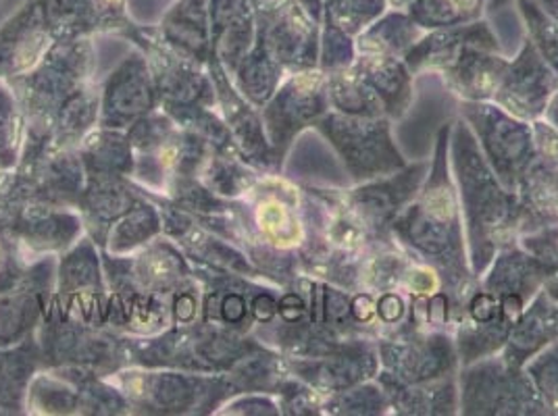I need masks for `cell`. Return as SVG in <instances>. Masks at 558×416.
<instances>
[{
  "label": "cell",
  "instance_id": "7c38bea8",
  "mask_svg": "<svg viewBox=\"0 0 558 416\" xmlns=\"http://www.w3.org/2000/svg\"><path fill=\"white\" fill-rule=\"evenodd\" d=\"M557 340L558 304L542 287L530 310H525L521 321L514 325L507 344L502 347V360L521 369L534 354Z\"/></svg>",
  "mask_w": 558,
  "mask_h": 416
},
{
  "label": "cell",
  "instance_id": "9c48e42d",
  "mask_svg": "<svg viewBox=\"0 0 558 416\" xmlns=\"http://www.w3.org/2000/svg\"><path fill=\"white\" fill-rule=\"evenodd\" d=\"M555 267L557 262L532 255L525 248L507 246L494 256L492 271L482 287L496 296L519 294L530 302L553 276Z\"/></svg>",
  "mask_w": 558,
  "mask_h": 416
},
{
  "label": "cell",
  "instance_id": "ba28073f",
  "mask_svg": "<svg viewBox=\"0 0 558 416\" xmlns=\"http://www.w3.org/2000/svg\"><path fill=\"white\" fill-rule=\"evenodd\" d=\"M557 88V71L544 61L534 42H527L505 73L494 102L521 121H537Z\"/></svg>",
  "mask_w": 558,
  "mask_h": 416
},
{
  "label": "cell",
  "instance_id": "44dd1931",
  "mask_svg": "<svg viewBox=\"0 0 558 416\" xmlns=\"http://www.w3.org/2000/svg\"><path fill=\"white\" fill-rule=\"evenodd\" d=\"M375 308H377L379 321L384 325L400 323L404 319V313H407L404 302L395 292H384L375 302Z\"/></svg>",
  "mask_w": 558,
  "mask_h": 416
},
{
  "label": "cell",
  "instance_id": "7a4b0ae2",
  "mask_svg": "<svg viewBox=\"0 0 558 416\" xmlns=\"http://www.w3.org/2000/svg\"><path fill=\"white\" fill-rule=\"evenodd\" d=\"M452 167L469 242V267L484 276L498 250L512 246L523 232L525 208L517 192H509L496 178L471 127L459 121L450 142Z\"/></svg>",
  "mask_w": 558,
  "mask_h": 416
},
{
  "label": "cell",
  "instance_id": "d6986e66",
  "mask_svg": "<svg viewBox=\"0 0 558 416\" xmlns=\"http://www.w3.org/2000/svg\"><path fill=\"white\" fill-rule=\"evenodd\" d=\"M523 248L532 255L553 260L558 256V223L555 225H544L537 228L534 232L523 235Z\"/></svg>",
  "mask_w": 558,
  "mask_h": 416
},
{
  "label": "cell",
  "instance_id": "8fae6325",
  "mask_svg": "<svg viewBox=\"0 0 558 416\" xmlns=\"http://www.w3.org/2000/svg\"><path fill=\"white\" fill-rule=\"evenodd\" d=\"M352 68L377 94L386 115L400 119L409 111L413 100V77L404 61H398L395 54L363 52L359 59H354Z\"/></svg>",
  "mask_w": 558,
  "mask_h": 416
},
{
  "label": "cell",
  "instance_id": "ffe728a7",
  "mask_svg": "<svg viewBox=\"0 0 558 416\" xmlns=\"http://www.w3.org/2000/svg\"><path fill=\"white\" fill-rule=\"evenodd\" d=\"M534 136L535 146H537V155H539V161H544L546 164H553V167H558L557 132H555L548 123L534 121Z\"/></svg>",
  "mask_w": 558,
  "mask_h": 416
},
{
  "label": "cell",
  "instance_id": "5bb4252c",
  "mask_svg": "<svg viewBox=\"0 0 558 416\" xmlns=\"http://www.w3.org/2000/svg\"><path fill=\"white\" fill-rule=\"evenodd\" d=\"M329 102L349 115H386L377 94L363 82L356 70L349 65L344 70L333 71L327 82Z\"/></svg>",
  "mask_w": 558,
  "mask_h": 416
},
{
  "label": "cell",
  "instance_id": "30bf717a",
  "mask_svg": "<svg viewBox=\"0 0 558 416\" xmlns=\"http://www.w3.org/2000/svg\"><path fill=\"white\" fill-rule=\"evenodd\" d=\"M377 383L398 415H454L459 408V392L452 375L411 386L381 370L377 372Z\"/></svg>",
  "mask_w": 558,
  "mask_h": 416
},
{
  "label": "cell",
  "instance_id": "4fadbf2b",
  "mask_svg": "<svg viewBox=\"0 0 558 416\" xmlns=\"http://www.w3.org/2000/svg\"><path fill=\"white\" fill-rule=\"evenodd\" d=\"M517 194L525 208L523 230L534 232L558 223V167L537 159L521 180Z\"/></svg>",
  "mask_w": 558,
  "mask_h": 416
},
{
  "label": "cell",
  "instance_id": "d4e9b609",
  "mask_svg": "<svg viewBox=\"0 0 558 416\" xmlns=\"http://www.w3.org/2000/svg\"><path fill=\"white\" fill-rule=\"evenodd\" d=\"M544 115H546L548 125H550V127H553V130L558 134V88L555 90V94L550 96V100H548V105H546Z\"/></svg>",
  "mask_w": 558,
  "mask_h": 416
},
{
  "label": "cell",
  "instance_id": "2e32d148",
  "mask_svg": "<svg viewBox=\"0 0 558 416\" xmlns=\"http://www.w3.org/2000/svg\"><path fill=\"white\" fill-rule=\"evenodd\" d=\"M525 365V372L534 381L548 415H558V340Z\"/></svg>",
  "mask_w": 558,
  "mask_h": 416
},
{
  "label": "cell",
  "instance_id": "e0dca14e",
  "mask_svg": "<svg viewBox=\"0 0 558 416\" xmlns=\"http://www.w3.org/2000/svg\"><path fill=\"white\" fill-rule=\"evenodd\" d=\"M415 29L402 22H386L365 34L359 42V50L363 52H381V54H398L409 52L413 48Z\"/></svg>",
  "mask_w": 558,
  "mask_h": 416
},
{
  "label": "cell",
  "instance_id": "8992f818",
  "mask_svg": "<svg viewBox=\"0 0 558 416\" xmlns=\"http://www.w3.org/2000/svg\"><path fill=\"white\" fill-rule=\"evenodd\" d=\"M427 169V162H418L413 167H404V171L400 169L398 175L392 173L386 178H377L372 184L347 192L338 207V217H342L375 244L392 242V223L400 210L413 203V198L417 196Z\"/></svg>",
  "mask_w": 558,
  "mask_h": 416
},
{
  "label": "cell",
  "instance_id": "9a60e30c",
  "mask_svg": "<svg viewBox=\"0 0 558 416\" xmlns=\"http://www.w3.org/2000/svg\"><path fill=\"white\" fill-rule=\"evenodd\" d=\"M390 402L381 386L359 383L344 392L333 393L327 402V413L331 415H386Z\"/></svg>",
  "mask_w": 558,
  "mask_h": 416
},
{
  "label": "cell",
  "instance_id": "ac0fdd59",
  "mask_svg": "<svg viewBox=\"0 0 558 416\" xmlns=\"http://www.w3.org/2000/svg\"><path fill=\"white\" fill-rule=\"evenodd\" d=\"M530 29L534 38V47L544 57V61L558 73V27L544 20L542 15L532 13Z\"/></svg>",
  "mask_w": 558,
  "mask_h": 416
},
{
  "label": "cell",
  "instance_id": "52a82bcc",
  "mask_svg": "<svg viewBox=\"0 0 558 416\" xmlns=\"http://www.w3.org/2000/svg\"><path fill=\"white\" fill-rule=\"evenodd\" d=\"M384 370L402 383H427L450 377L459 354L440 331H392L377 342Z\"/></svg>",
  "mask_w": 558,
  "mask_h": 416
},
{
  "label": "cell",
  "instance_id": "3957f363",
  "mask_svg": "<svg viewBox=\"0 0 558 416\" xmlns=\"http://www.w3.org/2000/svg\"><path fill=\"white\" fill-rule=\"evenodd\" d=\"M461 113L480 139V148L500 184L517 192L530 167L539 159L534 127L502 107L489 105V100H465Z\"/></svg>",
  "mask_w": 558,
  "mask_h": 416
},
{
  "label": "cell",
  "instance_id": "4316f807",
  "mask_svg": "<svg viewBox=\"0 0 558 416\" xmlns=\"http://www.w3.org/2000/svg\"><path fill=\"white\" fill-rule=\"evenodd\" d=\"M553 260H558V256H555V258H553Z\"/></svg>",
  "mask_w": 558,
  "mask_h": 416
},
{
  "label": "cell",
  "instance_id": "7402d4cb",
  "mask_svg": "<svg viewBox=\"0 0 558 416\" xmlns=\"http://www.w3.org/2000/svg\"><path fill=\"white\" fill-rule=\"evenodd\" d=\"M350 310H352V317L354 321L363 327H372V321L377 317V308H375V302L369 292H361L356 296L350 298Z\"/></svg>",
  "mask_w": 558,
  "mask_h": 416
},
{
  "label": "cell",
  "instance_id": "603a6c76",
  "mask_svg": "<svg viewBox=\"0 0 558 416\" xmlns=\"http://www.w3.org/2000/svg\"><path fill=\"white\" fill-rule=\"evenodd\" d=\"M304 310H306V306H304L303 298L296 294H288L279 302V313L288 323L299 321L303 317Z\"/></svg>",
  "mask_w": 558,
  "mask_h": 416
},
{
  "label": "cell",
  "instance_id": "5b68a950",
  "mask_svg": "<svg viewBox=\"0 0 558 416\" xmlns=\"http://www.w3.org/2000/svg\"><path fill=\"white\" fill-rule=\"evenodd\" d=\"M319 130L333 144L354 182H372L407 167L392 144L386 115L331 113L319 121Z\"/></svg>",
  "mask_w": 558,
  "mask_h": 416
},
{
  "label": "cell",
  "instance_id": "cb8c5ba5",
  "mask_svg": "<svg viewBox=\"0 0 558 416\" xmlns=\"http://www.w3.org/2000/svg\"><path fill=\"white\" fill-rule=\"evenodd\" d=\"M278 304L276 301L271 298V296H258L255 301V306H253V310H255V317L258 321H271L274 319V315L278 313Z\"/></svg>",
  "mask_w": 558,
  "mask_h": 416
},
{
  "label": "cell",
  "instance_id": "484cf974",
  "mask_svg": "<svg viewBox=\"0 0 558 416\" xmlns=\"http://www.w3.org/2000/svg\"><path fill=\"white\" fill-rule=\"evenodd\" d=\"M553 262H557V267H555L553 276L546 279V283H544V292H546L553 301L558 302V260H553Z\"/></svg>",
  "mask_w": 558,
  "mask_h": 416
},
{
  "label": "cell",
  "instance_id": "6da1fadb",
  "mask_svg": "<svg viewBox=\"0 0 558 416\" xmlns=\"http://www.w3.org/2000/svg\"><path fill=\"white\" fill-rule=\"evenodd\" d=\"M450 125H444L436 142L432 175L417 192L413 203L392 223L396 237L411 248L415 258L440 273L452 317L459 321L465 313L471 292V271L465 260L463 212L459 192L448 173Z\"/></svg>",
  "mask_w": 558,
  "mask_h": 416
},
{
  "label": "cell",
  "instance_id": "277c9868",
  "mask_svg": "<svg viewBox=\"0 0 558 416\" xmlns=\"http://www.w3.org/2000/svg\"><path fill=\"white\" fill-rule=\"evenodd\" d=\"M459 379L463 415H548L530 375L502 356L469 365Z\"/></svg>",
  "mask_w": 558,
  "mask_h": 416
}]
</instances>
